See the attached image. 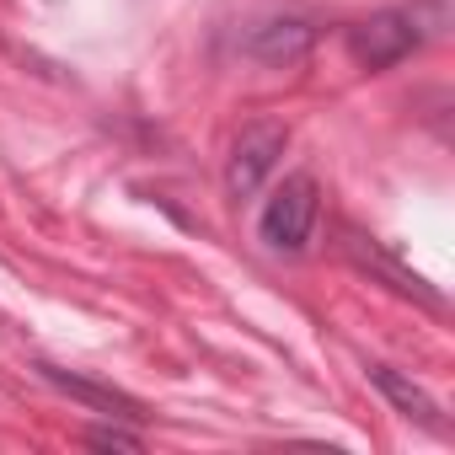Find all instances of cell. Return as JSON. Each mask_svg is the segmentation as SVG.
I'll return each mask as SVG.
<instances>
[{"mask_svg": "<svg viewBox=\"0 0 455 455\" xmlns=\"http://www.w3.org/2000/svg\"><path fill=\"white\" fill-rule=\"evenodd\" d=\"M444 33H450V0H402V6L370 12L364 22L348 28V54L364 70H391L439 44Z\"/></svg>", "mask_w": 455, "mask_h": 455, "instance_id": "obj_1", "label": "cell"}, {"mask_svg": "<svg viewBox=\"0 0 455 455\" xmlns=\"http://www.w3.org/2000/svg\"><path fill=\"white\" fill-rule=\"evenodd\" d=\"M322 220V182L311 172H284V182L258 209V242L274 258H300Z\"/></svg>", "mask_w": 455, "mask_h": 455, "instance_id": "obj_2", "label": "cell"}, {"mask_svg": "<svg viewBox=\"0 0 455 455\" xmlns=\"http://www.w3.org/2000/svg\"><path fill=\"white\" fill-rule=\"evenodd\" d=\"M284 145H290V129H284V124H274V118L242 124V134L231 140V156H225V193H231L236 204L252 198V193L274 177Z\"/></svg>", "mask_w": 455, "mask_h": 455, "instance_id": "obj_3", "label": "cell"}, {"mask_svg": "<svg viewBox=\"0 0 455 455\" xmlns=\"http://www.w3.org/2000/svg\"><path fill=\"white\" fill-rule=\"evenodd\" d=\"M236 49L258 65H274V70H290L300 60H311L316 49V22L306 12H268L258 22H247V33L236 38Z\"/></svg>", "mask_w": 455, "mask_h": 455, "instance_id": "obj_4", "label": "cell"}, {"mask_svg": "<svg viewBox=\"0 0 455 455\" xmlns=\"http://www.w3.org/2000/svg\"><path fill=\"white\" fill-rule=\"evenodd\" d=\"M33 370H38L44 386H54L60 396L81 402L86 412L118 418V423H150V407H145L140 396L118 391V386H102V380H92V375H76V370H65V364H54V359H33Z\"/></svg>", "mask_w": 455, "mask_h": 455, "instance_id": "obj_5", "label": "cell"}, {"mask_svg": "<svg viewBox=\"0 0 455 455\" xmlns=\"http://www.w3.org/2000/svg\"><path fill=\"white\" fill-rule=\"evenodd\" d=\"M364 375H370V386L391 402V412H402L407 423H423V428H434V434H450V423H444L439 402H434L412 375H402V370H396V364H386V359H370V364H364Z\"/></svg>", "mask_w": 455, "mask_h": 455, "instance_id": "obj_6", "label": "cell"}, {"mask_svg": "<svg viewBox=\"0 0 455 455\" xmlns=\"http://www.w3.org/2000/svg\"><path fill=\"white\" fill-rule=\"evenodd\" d=\"M348 258H354V263H359L364 274L386 279V284H391L396 295H407V300H423L428 311H444L439 290H428V284H423L418 274H407V268H402V263H396V258H391V252L380 247V242H370V236H348Z\"/></svg>", "mask_w": 455, "mask_h": 455, "instance_id": "obj_7", "label": "cell"}, {"mask_svg": "<svg viewBox=\"0 0 455 455\" xmlns=\"http://www.w3.org/2000/svg\"><path fill=\"white\" fill-rule=\"evenodd\" d=\"M86 444H97V450H145V434H140V423H92L86 428Z\"/></svg>", "mask_w": 455, "mask_h": 455, "instance_id": "obj_8", "label": "cell"}]
</instances>
